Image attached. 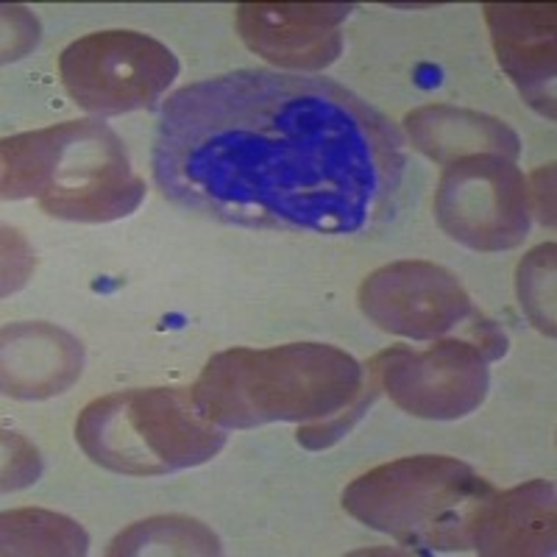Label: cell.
I'll return each mask as SVG.
<instances>
[{
    "label": "cell",
    "instance_id": "cell-1",
    "mask_svg": "<svg viewBox=\"0 0 557 557\" xmlns=\"http://www.w3.org/2000/svg\"><path fill=\"white\" fill-rule=\"evenodd\" d=\"M153 182L168 201L246 228L360 235L396 215L405 137L343 84L235 70L173 92Z\"/></svg>",
    "mask_w": 557,
    "mask_h": 557
},
{
    "label": "cell",
    "instance_id": "cell-2",
    "mask_svg": "<svg viewBox=\"0 0 557 557\" xmlns=\"http://www.w3.org/2000/svg\"><path fill=\"white\" fill-rule=\"evenodd\" d=\"M366 371L355 357L323 343L232 348L207 362L193 385V401L223 430L293 421L318 424L355 405Z\"/></svg>",
    "mask_w": 557,
    "mask_h": 557
},
{
    "label": "cell",
    "instance_id": "cell-3",
    "mask_svg": "<svg viewBox=\"0 0 557 557\" xmlns=\"http://www.w3.org/2000/svg\"><path fill=\"white\" fill-rule=\"evenodd\" d=\"M146 184L101 121H70L3 139V198H37L53 218L107 223L132 215Z\"/></svg>",
    "mask_w": 557,
    "mask_h": 557
},
{
    "label": "cell",
    "instance_id": "cell-4",
    "mask_svg": "<svg viewBox=\"0 0 557 557\" xmlns=\"http://www.w3.org/2000/svg\"><path fill=\"white\" fill-rule=\"evenodd\" d=\"M496 487L455 457H405L368 471L343 494L348 513L407 546L462 552Z\"/></svg>",
    "mask_w": 557,
    "mask_h": 557
},
{
    "label": "cell",
    "instance_id": "cell-5",
    "mask_svg": "<svg viewBox=\"0 0 557 557\" xmlns=\"http://www.w3.org/2000/svg\"><path fill=\"white\" fill-rule=\"evenodd\" d=\"M76 441L101 469L162 476L212 460L226 430L198 412L190 393L143 387L89 401L76 421Z\"/></svg>",
    "mask_w": 557,
    "mask_h": 557
},
{
    "label": "cell",
    "instance_id": "cell-6",
    "mask_svg": "<svg viewBox=\"0 0 557 557\" xmlns=\"http://www.w3.org/2000/svg\"><path fill=\"white\" fill-rule=\"evenodd\" d=\"M67 96L92 114L153 109L178 76L168 45L139 32H98L67 45L59 59Z\"/></svg>",
    "mask_w": 557,
    "mask_h": 557
},
{
    "label": "cell",
    "instance_id": "cell-7",
    "mask_svg": "<svg viewBox=\"0 0 557 557\" xmlns=\"http://www.w3.org/2000/svg\"><path fill=\"white\" fill-rule=\"evenodd\" d=\"M435 218L451 240L474 251H507L530 232L524 173L499 153L449 162L435 193Z\"/></svg>",
    "mask_w": 557,
    "mask_h": 557
},
{
    "label": "cell",
    "instance_id": "cell-8",
    "mask_svg": "<svg viewBox=\"0 0 557 557\" xmlns=\"http://www.w3.org/2000/svg\"><path fill=\"white\" fill-rule=\"evenodd\" d=\"M371 362L382 391L412 416L462 418L487 393V357L471 341H441L426 351L396 346Z\"/></svg>",
    "mask_w": 557,
    "mask_h": 557
},
{
    "label": "cell",
    "instance_id": "cell-9",
    "mask_svg": "<svg viewBox=\"0 0 557 557\" xmlns=\"http://www.w3.org/2000/svg\"><path fill=\"white\" fill-rule=\"evenodd\" d=\"M360 307L376 326L412 341H432L471 315V298L446 268L396 262L362 282Z\"/></svg>",
    "mask_w": 557,
    "mask_h": 557
},
{
    "label": "cell",
    "instance_id": "cell-10",
    "mask_svg": "<svg viewBox=\"0 0 557 557\" xmlns=\"http://www.w3.org/2000/svg\"><path fill=\"white\" fill-rule=\"evenodd\" d=\"M351 7L341 3H246L237 7V32L246 45L278 67L321 70L343 48L341 26Z\"/></svg>",
    "mask_w": 557,
    "mask_h": 557
},
{
    "label": "cell",
    "instance_id": "cell-11",
    "mask_svg": "<svg viewBox=\"0 0 557 557\" xmlns=\"http://www.w3.org/2000/svg\"><path fill=\"white\" fill-rule=\"evenodd\" d=\"M502 67L532 109L555 121V7L552 3H487Z\"/></svg>",
    "mask_w": 557,
    "mask_h": 557
},
{
    "label": "cell",
    "instance_id": "cell-12",
    "mask_svg": "<svg viewBox=\"0 0 557 557\" xmlns=\"http://www.w3.org/2000/svg\"><path fill=\"white\" fill-rule=\"evenodd\" d=\"M84 366L82 343L48 323L3 330V391L14 399H48L67 391Z\"/></svg>",
    "mask_w": 557,
    "mask_h": 557
},
{
    "label": "cell",
    "instance_id": "cell-13",
    "mask_svg": "<svg viewBox=\"0 0 557 557\" xmlns=\"http://www.w3.org/2000/svg\"><path fill=\"white\" fill-rule=\"evenodd\" d=\"M471 546L482 555H552L555 552V485L527 482L494 491L471 530Z\"/></svg>",
    "mask_w": 557,
    "mask_h": 557
},
{
    "label": "cell",
    "instance_id": "cell-14",
    "mask_svg": "<svg viewBox=\"0 0 557 557\" xmlns=\"http://www.w3.org/2000/svg\"><path fill=\"white\" fill-rule=\"evenodd\" d=\"M412 146L441 165L471 153H499L516 162L521 153L519 137L496 117L451 107H424L407 114Z\"/></svg>",
    "mask_w": 557,
    "mask_h": 557
},
{
    "label": "cell",
    "instance_id": "cell-15",
    "mask_svg": "<svg viewBox=\"0 0 557 557\" xmlns=\"http://www.w3.org/2000/svg\"><path fill=\"white\" fill-rule=\"evenodd\" d=\"M221 544L201 521L151 519L121 532L109 546V555H218Z\"/></svg>",
    "mask_w": 557,
    "mask_h": 557
},
{
    "label": "cell",
    "instance_id": "cell-16",
    "mask_svg": "<svg viewBox=\"0 0 557 557\" xmlns=\"http://www.w3.org/2000/svg\"><path fill=\"white\" fill-rule=\"evenodd\" d=\"M87 532L62 516L42 510H17L3 516L7 555H84Z\"/></svg>",
    "mask_w": 557,
    "mask_h": 557
},
{
    "label": "cell",
    "instance_id": "cell-17",
    "mask_svg": "<svg viewBox=\"0 0 557 557\" xmlns=\"http://www.w3.org/2000/svg\"><path fill=\"white\" fill-rule=\"evenodd\" d=\"M555 246H541L521 262L519 268V296L521 307L532 323L546 335H555V315H552V301H555Z\"/></svg>",
    "mask_w": 557,
    "mask_h": 557
},
{
    "label": "cell",
    "instance_id": "cell-18",
    "mask_svg": "<svg viewBox=\"0 0 557 557\" xmlns=\"http://www.w3.org/2000/svg\"><path fill=\"white\" fill-rule=\"evenodd\" d=\"M544 176H546V168H541V171L530 178L532 190H527V201H532L530 207L532 212L539 215V221L546 223V226H552V223H555V215H552V209H555L552 207V178L555 176L549 178L546 187H544Z\"/></svg>",
    "mask_w": 557,
    "mask_h": 557
}]
</instances>
